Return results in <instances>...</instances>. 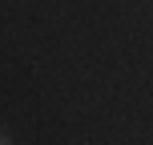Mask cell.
Segmentation results:
<instances>
[{
    "instance_id": "1",
    "label": "cell",
    "mask_w": 153,
    "mask_h": 145,
    "mask_svg": "<svg viewBox=\"0 0 153 145\" xmlns=\"http://www.w3.org/2000/svg\"><path fill=\"white\" fill-rule=\"evenodd\" d=\"M0 141H4V133H0Z\"/></svg>"
}]
</instances>
